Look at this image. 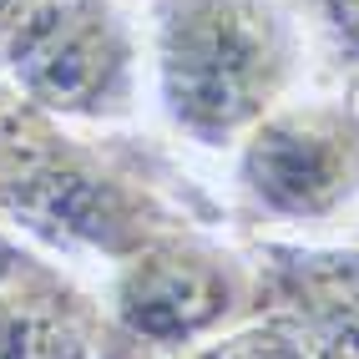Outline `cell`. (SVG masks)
<instances>
[{
	"label": "cell",
	"mask_w": 359,
	"mask_h": 359,
	"mask_svg": "<svg viewBox=\"0 0 359 359\" xmlns=\"http://www.w3.org/2000/svg\"><path fill=\"white\" fill-rule=\"evenodd\" d=\"M223 208L147 137H91L0 81V223L71 258H127L157 233L212 228Z\"/></svg>",
	"instance_id": "obj_1"
},
{
	"label": "cell",
	"mask_w": 359,
	"mask_h": 359,
	"mask_svg": "<svg viewBox=\"0 0 359 359\" xmlns=\"http://www.w3.org/2000/svg\"><path fill=\"white\" fill-rule=\"evenodd\" d=\"M309 46L294 0H152L147 66L157 107L182 142L233 152L294 97Z\"/></svg>",
	"instance_id": "obj_2"
},
{
	"label": "cell",
	"mask_w": 359,
	"mask_h": 359,
	"mask_svg": "<svg viewBox=\"0 0 359 359\" xmlns=\"http://www.w3.org/2000/svg\"><path fill=\"white\" fill-rule=\"evenodd\" d=\"M253 309V258L208 228H172L111 263L97 359H177Z\"/></svg>",
	"instance_id": "obj_3"
},
{
	"label": "cell",
	"mask_w": 359,
	"mask_h": 359,
	"mask_svg": "<svg viewBox=\"0 0 359 359\" xmlns=\"http://www.w3.org/2000/svg\"><path fill=\"white\" fill-rule=\"evenodd\" d=\"M0 81L71 127H122L142 97V41L116 0H26L0 26Z\"/></svg>",
	"instance_id": "obj_4"
},
{
	"label": "cell",
	"mask_w": 359,
	"mask_h": 359,
	"mask_svg": "<svg viewBox=\"0 0 359 359\" xmlns=\"http://www.w3.org/2000/svg\"><path fill=\"white\" fill-rule=\"evenodd\" d=\"M233 193L258 228H324L359 203V102L289 97L238 142Z\"/></svg>",
	"instance_id": "obj_5"
},
{
	"label": "cell",
	"mask_w": 359,
	"mask_h": 359,
	"mask_svg": "<svg viewBox=\"0 0 359 359\" xmlns=\"http://www.w3.org/2000/svg\"><path fill=\"white\" fill-rule=\"evenodd\" d=\"M253 309L289 329L314 359H359V248H319L289 238H258Z\"/></svg>",
	"instance_id": "obj_6"
},
{
	"label": "cell",
	"mask_w": 359,
	"mask_h": 359,
	"mask_svg": "<svg viewBox=\"0 0 359 359\" xmlns=\"http://www.w3.org/2000/svg\"><path fill=\"white\" fill-rule=\"evenodd\" d=\"M102 354V299L81 289L61 263L0 289V359H97Z\"/></svg>",
	"instance_id": "obj_7"
},
{
	"label": "cell",
	"mask_w": 359,
	"mask_h": 359,
	"mask_svg": "<svg viewBox=\"0 0 359 359\" xmlns=\"http://www.w3.org/2000/svg\"><path fill=\"white\" fill-rule=\"evenodd\" d=\"M294 15L334 91L359 102V0H294Z\"/></svg>",
	"instance_id": "obj_8"
},
{
	"label": "cell",
	"mask_w": 359,
	"mask_h": 359,
	"mask_svg": "<svg viewBox=\"0 0 359 359\" xmlns=\"http://www.w3.org/2000/svg\"><path fill=\"white\" fill-rule=\"evenodd\" d=\"M177 359H314V354H309L289 329H278L269 319L248 314V319H238L233 329H223V334H212V339L193 344V349L177 354Z\"/></svg>",
	"instance_id": "obj_9"
},
{
	"label": "cell",
	"mask_w": 359,
	"mask_h": 359,
	"mask_svg": "<svg viewBox=\"0 0 359 359\" xmlns=\"http://www.w3.org/2000/svg\"><path fill=\"white\" fill-rule=\"evenodd\" d=\"M41 263H46V253L31 243V238H20L15 228L0 223V289L15 283V278H26L31 269H41Z\"/></svg>",
	"instance_id": "obj_10"
}]
</instances>
